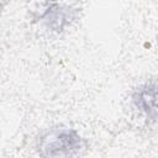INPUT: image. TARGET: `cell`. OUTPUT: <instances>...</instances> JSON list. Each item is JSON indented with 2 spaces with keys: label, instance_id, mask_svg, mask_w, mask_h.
I'll use <instances>...</instances> for the list:
<instances>
[{
  "label": "cell",
  "instance_id": "6da1fadb",
  "mask_svg": "<svg viewBox=\"0 0 158 158\" xmlns=\"http://www.w3.org/2000/svg\"><path fill=\"white\" fill-rule=\"evenodd\" d=\"M83 149V138L72 128H54L43 135L38 143V152L44 157H73Z\"/></svg>",
  "mask_w": 158,
  "mask_h": 158
},
{
  "label": "cell",
  "instance_id": "7a4b0ae2",
  "mask_svg": "<svg viewBox=\"0 0 158 158\" xmlns=\"http://www.w3.org/2000/svg\"><path fill=\"white\" fill-rule=\"evenodd\" d=\"M74 19V10H72L69 6L58 4V2H52L49 4L43 14L40 16V20L43 22V25L51 30L59 32L64 30Z\"/></svg>",
  "mask_w": 158,
  "mask_h": 158
},
{
  "label": "cell",
  "instance_id": "3957f363",
  "mask_svg": "<svg viewBox=\"0 0 158 158\" xmlns=\"http://www.w3.org/2000/svg\"><path fill=\"white\" fill-rule=\"evenodd\" d=\"M156 99H157V86L154 83L152 84L148 83L139 86L135 91L132 98L136 109H138V111L142 112L152 122H156L157 118Z\"/></svg>",
  "mask_w": 158,
  "mask_h": 158
},
{
  "label": "cell",
  "instance_id": "277c9868",
  "mask_svg": "<svg viewBox=\"0 0 158 158\" xmlns=\"http://www.w3.org/2000/svg\"><path fill=\"white\" fill-rule=\"evenodd\" d=\"M7 1H9V0H0V10H1L6 4H7Z\"/></svg>",
  "mask_w": 158,
  "mask_h": 158
}]
</instances>
